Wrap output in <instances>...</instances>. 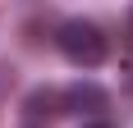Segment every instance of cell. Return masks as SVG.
I'll return each instance as SVG.
<instances>
[{"mask_svg":"<svg viewBox=\"0 0 133 128\" xmlns=\"http://www.w3.org/2000/svg\"><path fill=\"white\" fill-rule=\"evenodd\" d=\"M60 110L64 115H78V119H106L110 110V91L92 78H78V82H69L60 91Z\"/></svg>","mask_w":133,"mask_h":128,"instance_id":"obj_2","label":"cell"},{"mask_svg":"<svg viewBox=\"0 0 133 128\" xmlns=\"http://www.w3.org/2000/svg\"><path fill=\"white\" fill-rule=\"evenodd\" d=\"M83 128H115V124H110V119H87Z\"/></svg>","mask_w":133,"mask_h":128,"instance_id":"obj_4","label":"cell"},{"mask_svg":"<svg viewBox=\"0 0 133 128\" xmlns=\"http://www.w3.org/2000/svg\"><path fill=\"white\" fill-rule=\"evenodd\" d=\"M60 115H64V110H60V91L55 87L28 91V101H23V128H51Z\"/></svg>","mask_w":133,"mask_h":128,"instance_id":"obj_3","label":"cell"},{"mask_svg":"<svg viewBox=\"0 0 133 128\" xmlns=\"http://www.w3.org/2000/svg\"><path fill=\"white\" fill-rule=\"evenodd\" d=\"M55 46H60V55L74 69H101L106 55H110V37L92 18H64L60 32H55Z\"/></svg>","mask_w":133,"mask_h":128,"instance_id":"obj_1","label":"cell"}]
</instances>
